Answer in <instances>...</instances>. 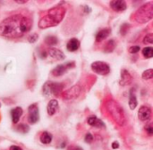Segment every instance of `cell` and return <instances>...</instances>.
Instances as JSON below:
<instances>
[{"mask_svg": "<svg viewBox=\"0 0 153 150\" xmlns=\"http://www.w3.org/2000/svg\"><path fill=\"white\" fill-rule=\"evenodd\" d=\"M116 45H117V44H116V41H115L114 40H108V41L105 44V46H104V51L107 52V53L112 52V51L115 50Z\"/></svg>", "mask_w": 153, "mask_h": 150, "instance_id": "obj_21", "label": "cell"}, {"mask_svg": "<svg viewBox=\"0 0 153 150\" xmlns=\"http://www.w3.org/2000/svg\"><path fill=\"white\" fill-rule=\"evenodd\" d=\"M143 79L144 80H151L153 77V70L152 69H147L146 71H144L142 75Z\"/></svg>", "mask_w": 153, "mask_h": 150, "instance_id": "obj_24", "label": "cell"}, {"mask_svg": "<svg viewBox=\"0 0 153 150\" xmlns=\"http://www.w3.org/2000/svg\"><path fill=\"white\" fill-rule=\"evenodd\" d=\"M110 33H111V30L109 28H104V29L100 30L96 35V41L97 42L103 41L110 35Z\"/></svg>", "mask_w": 153, "mask_h": 150, "instance_id": "obj_14", "label": "cell"}, {"mask_svg": "<svg viewBox=\"0 0 153 150\" xmlns=\"http://www.w3.org/2000/svg\"><path fill=\"white\" fill-rule=\"evenodd\" d=\"M67 150H83L82 148L76 146V145H71L67 148Z\"/></svg>", "mask_w": 153, "mask_h": 150, "instance_id": "obj_32", "label": "cell"}, {"mask_svg": "<svg viewBox=\"0 0 153 150\" xmlns=\"http://www.w3.org/2000/svg\"><path fill=\"white\" fill-rule=\"evenodd\" d=\"M44 42L48 45V46H54V45H56L57 42H58V40L56 37L55 36H48L47 37L45 40H44Z\"/></svg>", "mask_w": 153, "mask_h": 150, "instance_id": "obj_22", "label": "cell"}, {"mask_svg": "<svg viewBox=\"0 0 153 150\" xmlns=\"http://www.w3.org/2000/svg\"><path fill=\"white\" fill-rule=\"evenodd\" d=\"M93 136L91 134V133H87L86 136H85V142L87 143H91L93 141Z\"/></svg>", "mask_w": 153, "mask_h": 150, "instance_id": "obj_31", "label": "cell"}, {"mask_svg": "<svg viewBox=\"0 0 153 150\" xmlns=\"http://www.w3.org/2000/svg\"><path fill=\"white\" fill-rule=\"evenodd\" d=\"M91 69L94 73L101 76H107L110 73V67L103 61H95L91 64Z\"/></svg>", "mask_w": 153, "mask_h": 150, "instance_id": "obj_6", "label": "cell"}, {"mask_svg": "<svg viewBox=\"0 0 153 150\" xmlns=\"http://www.w3.org/2000/svg\"><path fill=\"white\" fill-rule=\"evenodd\" d=\"M138 118L142 122H148L152 118V109L147 105H142L138 111Z\"/></svg>", "mask_w": 153, "mask_h": 150, "instance_id": "obj_10", "label": "cell"}, {"mask_svg": "<svg viewBox=\"0 0 153 150\" xmlns=\"http://www.w3.org/2000/svg\"><path fill=\"white\" fill-rule=\"evenodd\" d=\"M80 48V40L76 38H72L66 44V49L70 52H74Z\"/></svg>", "mask_w": 153, "mask_h": 150, "instance_id": "obj_15", "label": "cell"}, {"mask_svg": "<svg viewBox=\"0 0 153 150\" xmlns=\"http://www.w3.org/2000/svg\"><path fill=\"white\" fill-rule=\"evenodd\" d=\"M32 20L22 14H12L0 22V35L5 38H20L30 32Z\"/></svg>", "mask_w": 153, "mask_h": 150, "instance_id": "obj_1", "label": "cell"}, {"mask_svg": "<svg viewBox=\"0 0 153 150\" xmlns=\"http://www.w3.org/2000/svg\"><path fill=\"white\" fill-rule=\"evenodd\" d=\"M133 82V76L127 69L121 70V78L119 81V85L122 86H126L130 85Z\"/></svg>", "mask_w": 153, "mask_h": 150, "instance_id": "obj_12", "label": "cell"}, {"mask_svg": "<svg viewBox=\"0 0 153 150\" xmlns=\"http://www.w3.org/2000/svg\"><path fill=\"white\" fill-rule=\"evenodd\" d=\"M109 5H110V8L113 11L117 12V13L125 11L126 9V7H127L126 2L123 1V0H113V1H110Z\"/></svg>", "mask_w": 153, "mask_h": 150, "instance_id": "obj_11", "label": "cell"}, {"mask_svg": "<svg viewBox=\"0 0 153 150\" xmlns=\"http://www.w3.org/2000/svg\"><path fill=\"white\" fill-rule=\"evenodd\" d=\"M130 28V25L129 24H127V23H125V24H123L122 26H121V29H120V31H121V34L122 35H125L126 32H127V31H128V29Z\"/></svg>", "mask_w": 153, "mask_h": 150, "instance_id": "obj_29", "label": "cell"}, {"mask_svg": "<svg viewBox=\"0 0 153 150\" xmlns=\"http://www.w3.org/2000/svg\"><path fill=\"white\" fill-rule=\"evenodd\" d=\"M142 53L145 58H152L153 57V48L152 47H145L143 50Z\"/></svg>", "mask_w": 153, "mask_h": 150, "instance_id": "obj_23", "label": "cell"}, {"mask_svg": "<svg viewBox=\"0 0 153 150\" xmlns=\"http://www.w3.org/2000/svg\"><path fill=\"white\" fill-rule=\"evenodd\" d=\"M104 107L108 113V115L111 117L113 122L119 125V126H124L126 124V116L125 112L122 109V107L114 100L108 99L105 102Z\"/></svg>", "mask_w": 153, "mask_h": 150, "instance_id": "obj_3", "label": "cell"}, {"mask_svg": "<svg viewBox=\"0 0 153 150\" xmlns=\"http://www.w3.org/2000/svg\"><path fill=\"white\" fill-rule=\"evenodd\" d=\"M74 62H70V63H67V64H65V65H59V66H56L53 70H52V75L54 76H63L68 69L70 68H73L74 67Z\"/></svg>", "mask_w": 153, "mask_h": 150, "instance_id": "obj_9", "label": "cell"}, {"mask_svg": "<svg viewBox=\"0 0 153 150\" xmlns=\"http://www.w3.org/2000/svg\"><path fill=\"white\" fill-rule=\"evenodd\" d=\"M119 148V143H118L117 141H115V142L112 143V148H113V149H117V148Z\"/></svg>", "mask_w": 153, "mask_h": 150, "instance_id": "obj_33", "label": "cell"}, {"mask_svg": "<svg viewBox=\"0 0 153 150\" xmlns=\"http://www.w3.org/2000/svg\"><path fill=\"white\" fill-rule=\"evenodd\" d=\"M144 130H145V131H146L150 136H152L153 134L152 123H148V124H146L145 127H144Z\"/></svg>", "mask_w": 153, "mask_h": 150, "instance_id": "obj_27", "label": "cell"}, {"mask_svg": "<svg viewBox=\"0 0 153 150\" xmlns=\"http://www.w3.org/2000/svg\"><path fill=\"white\" fill-rule=\"evenodd\" d=\"M9 150H22L20 147H18V146H11L10 147V148Z\"/></svg>", "mask_w": 153, "mask_h": 150, "instance_id": "obj_34", "label": "cell"}, {"mask_svg": "<svg viewBox=\"0 0 153 150\" xmlns=\"http://www.w3.org/2000/svg\"><path fill=\"white\" fill-rule=\"evenodd\" d=\"M143 43L144 44H152L153 43V34L152 33H148L143 39Z\"/></svg>", "mask_w": 153, "mask_h": 150, "instance_id": "obj_25", "label": "cell"}, {"mask_svg": "<svg viewBox=\"0 0 153 150\" xmlns=\"http://www.w3.org/2000/svg\"><path fill=\"white\" fill-rule=\"evenodd\" d=\"M15 2H17V3H19V4H22V3H26L27 1H15Z\"/></svg>", "mask_w": 153, "mask_h": 150, "instance_id": "obj_35", "label": "cell"}, {"mask_svg": "<svg viewBox=\"0 0 153 150\" xmlns=\"http://www.w3.org/2000/svg\"><path fill=\"white\" fill-rule=\"evenodd\" d=\"M47 52H48L49 57H51L52 58H54L56 60H63L65 58L63 51L56 49V48H49Z\"/></svg>", "mask_w": 153, "mask_h": 150, "instance_id": "obj_13", "label": "cell"}, {"mask_svg": "<svg viewBox=\"0 0 153 150\" xmlns=\"http://www.w3.org/2000/svg\"><path fill=\"white\" fill-rule=\"evenodd\" d=\"M64 86L60 83H55L52 81H48L43 85L42 93L47 96H60L62 94Z\"/></svg>", "mask_w": 153, "mask_h": 150, "instance_id": "obj_5", "label": "cell"}, {"mask_svg": "<svg viewBox=\"0 0 153 150\" xmlns=\"http://www.w3.org/2000/svg\"><path fill=\"white\" fill-rule=\"evenodd\" d=\"M153 17V4L147 3L138 8L133 14V19L137 23H146Z\"/></svg>", "mask_w": 153, "mask_h": 150, "instance_id": "obj_4", "label": "cell"}, {"mask_svg": "<svg viewBox=\"0 0 153 150\" xmlns=\"http://www.w3.org/2000/svg\"><path fill=\"white\" fill-rule=\"evenodd\" d=\"M39 120V106L37 104H33L29 106L28 109V122L30 124H35Z\"/></svg>", "mask_w": 153, "mask_h": 150, "instance_id": "obj_8", "label": "cell"}, {"mask_svg": "<svg viewBox=\"0 0 153 150\" xmlns=\"http://www.w3.org/2000/svg\"><path fill=\"white\" fill-rule=\"evenodd\" d=\"M140 50H141V48H140L139 46L134 45V46H131V47L128 49V51H129L131 54H135V53L139 52V51H140Z\"/></svg>", "mask_w": 153, "mask_h": 150, "instance_id": "obj_28", "label": "cell"}, {"mask_svg": "<svg viewBox=\"0 0 153 150\" xmlns=\"http://www.w3.org/2000/svg\"><path fill=\"white\" fill-rule=\"evenodd\" d=\"M23 113V111L21 107H16V108H13L12 111H11V115H12V121H13V124H17L22 117Z\"/></svg>", "mask_w": 153, "mask_h": 150, "instance_id": "obj_16", "label": "cell"}, {"mask_svg": "<svg viewBox=\"0 0 153 150\" xmlns=\"http://www.w3.org/2000/svg\"><path fill=\"white\" fill-rule=\"evenodd\" d=\"M17 130H19L21 132H23V133H26V132L29 131V126L26 125V124H23V123L19 124L17 126Z\"/></svg>", "mask_w": 153, "mask_h": 150, "instance_id": "obj_26", "label": "cell"}, {"mask_svg": "<svg viewBox=\"0 0 153 150\" xmlns=\"http://www.w3.org/2000/svg\"><path fill=\"white\" fill-rule=\"evenodd\" d=\"M39 140L42 144L44 145H48L52 141V135L47 131H44L41 133L40 137H39Z\"/></svg>", "mask_w": 153, "mask_h": 150, "instance_id": "obj_19", "label": "cell"}, {"mask_svg": "<svg viewBox=\"0 0 153 150\" xmlns=\"http://www.w3.org/2000/svg\"><path fill=\"white\" fill-rule=\"evenodd\" d=\"M66 9L62 5L52 7L48 11V13L44 16L40 18L38 25L40 29H47L56 26L63 21Z\"/></svg>", "mask_w": 153, "mask_h": 150, "instance_id": "obj_2", "label": "cell"}, {"mask_svg": "<svg viewBox=\"0 0 153 150\" xmlns=\"http://www.w3.org/2000/svg\"><path fill=\"white\" fill-rule=\"evenodd\" d=\"M57 110H58V102L56 99L50 100L48 104V107H47L48 114L49 116H53L54 114H56Z\"/></svg>", "mask_w": 153, "mask_h": 150, "instance_id": "obj_17", "label": "cell"}, {"mask_svg": "<svg viewBox=\"0 0 153 150\" xmlns=\"http://www.w3.org/2000/svg\"><path fill=\"white\" fill-rule=\"evenodd\" d=\"M38 38H39V35H38L37 33H34V34H32L31 36H30V37L28 38V40H29V42L33 43V42H35V41L38 40Z\"/></svg>", "mask_w": 153, "mask_h": 150, "instance_id": "obj_30", "label": "cell"}, {"mask_svg": "<svg viewBox=\"0 0 153 150\" xmlns=\"http://www.w3.org/2000/svg\"><path fill=\"white\" fill-rule=\"evenodd\" d=\"M81 93H82V87L80 86L76 85V86L70 87L66 91L62 92L61 96H62L63 100L70 101V100H74V99L77 98L81 94Z\"/></svg>", "mask_w": 153, "mask_h": 150, "instance_id": "obj_7", "label": "cell"}, {"mask_svg": "<svg viewBox=\"0 0 153 150\" xmlns=\"http://www.w3.org/2000/svg\"><path fill=\"white\" fill-rule=\"evenodd\" d=\"M138 105V102H137V98L136 95L134 92L131 91L130 94V97H129V107L131 110H134Z\"/></svg>", "mask_w": 153, "mask_h": 150, "instance_id": "obj_20", "label": "cell"}, {"mask_svg": "<svg viewBox=\"0 0 153 150\" xmlns=\"http://www.w3.org/2000/svg\"><path fill=\"white\" fill-rule=\"evenodd\" d=\"M87 122L89 125L95 127V128H104V123L96 116H90L87 119Z\"/></svg>", "mask_w": 153, "mask_h": 150, "instance_id": "obj_18", "label": "cell"}]
</instances>
